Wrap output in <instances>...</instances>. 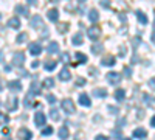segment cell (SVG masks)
<instances>
[{
	"mask_svg": "<svg viewBox=\"0 0 155 140\" xmlns=\"http://www.w3.org/2000/svg\"><path fill=\"white\" fill-rule=\"evenodd\" d=\"M93 95L98 97V98H106V97H107V89H104V87L95 89V90H93Z\"/></svg>",
	"mask_w": 155,
	"mask_h": 140,
	"instance_id": "ac0fdd59",
	"label": "cell"
},
{
	"mask_svg": "<svg viewBox=\"0 0 155 140\" xmlns=\"http://www.w3.org/2000/svg\"><path fill=\"white\" fill-rule=\"evenodd\" d=\"M115 98H116V101H123L126 98V92L123 90V89H118V90L115 92Z\"/></svg>",
	"mask_w": 155,
	"mask_h": 140,
	"instance_id": "d4e9b609",
	"label": "cell"
},
{
	"mask_svg": "<svg viewBox=\"0 0 155 140\" xmlns=\"http://www.w3.org/2000/svg\"><path fill=\"white\" fill-rule=\"evenodd\" d=\"M95 140H109V138H107L106 135H98V137H96Z\"/></svg>",
	"mask_w": 155,
	"mask_h": 140,
	"instance_id": "b9f144b4",
	"label": "cell"
},
{
	"mask_svg": "<svg viewBox=\"0 0 155 140\" xmlns=\"http://www.w3.org/2000/svg\"><path fill=\"white\" fill-rule=\"evenodd\" d=\"M107 81H109L110 84H120V81H121V73H118V72H109V73H107Z\"/></svg>",
	"mask_w": 155,
	"mask_h": 140,
	"instance_id": "277c9868",
	"label": "cell"
},
{
	"mask_svg": "<svg viewBox=\"0 0 155 140\" xmlns=\"http://www.w3.org/2000/svg\"><path fill=\"white\" fill-rule=\"evenodd\" d=\"M153 83H155V80L153 78H150V81H149V84H150V87L153 89Z\"/></svg>",
	"mask_w": 155,
	"mask_h": 140,
	"instance_id": "ee69618b",
	"label": "cell"
},
{
	"mask_svg": "<svg viewBox=\"0 0 155 140\" xmlns=\"http://www.w3.org/2000/svg\"><path fill=\"white\" fill-rule=\"evenodd\" d=\"M8 27H9V28H14V30H19V28H20V20H19L17 17H11V19L8 20Z\"/></svg>",
	"mask_w": 155,
	"mask_h": 140,
	"instance_id": "9a60e30c",
	"label": "cell"
},
{
	"mask_svg": "<svg viewBox=\"0 0 155 140\" xmlns=\"http://www.w3.org/2000/svg\"><path fill=\"white\" fill-rule=\"evenodd\" d=\"M34 123H36V126H44V125H45V115H44L42 112H36Z\"/></svg>",
	"mask_w": 155,
	"mask_h": 140,
	"instance_id": "30bf717a",
	"label": "cell"
},
{
	"mask_svg": "<svg viewBox=\"0 0 155 140\" xmlns=\"http://www.w3.org/2000/svg\"><path fill=\"white\" fill-rule=\"evenodd\" d=\"M27 39H28V34H27V33H20V34L17 36L16 42H17V44H23V42L27 41Z\"/></svg>",
	"mask_w": 155,
	"mask_h": 140,
	"instance_id": "83f0119b",
	"label": "cell"
},
{
	"mask_svg": "<svg viewBox=\"0 0 155 140\" xmlns=\"http://www.w3.org/2000/svg\"><path fill=\"white\" fill-rule=\"evenodd\" d=\"M17 137H19L20 140H31V138H33V134H31V131H30V129L22 128V129H19Z\"/></svg>",
	"mask_w": 155,
	"mask_h": 140,
	"instance_id": "5b68a950",
	"label": "cell"
},
{
	"mask_svg": "<svg viewBox=\"0 0 155 140\" xmlns=\"http://www.w3.org/2000/svg\"><path fill=\"white\" fill-rule=\"evenodd\" d=\"M0 106H2V103H0Z\"/></svg>",
	"mask_w": 155,
	"mask_h": 140,
	"instance_id": "816d5d0a",
	"label": "cell"
},
{
	"mask_svg": "<svg viewBox=\"0 0 155 140\" xmlns=\"http://www.w3.org/2000/svg\"><path fill=\"white\" fill-rule=\"evenodd\" d=\"M147 135V131L144 129V128H137L135 131H134V137L135 138H144Z\"/></svg>",
	"mask_w": 155,
	"mask_h": 140,
	"instance_id": "2e32d148",
	"label": "cell"
},
{
	"mask_svg": "<svg viewBox=\"0 0 155 140\" xmlns=\"http://www.w3.org/2000/svg\"><path fill=\"white\" fill-rule=\"evenodd\" d=\"M31 67H33V69H37V67H39V61H33V62H31Z\"/></svg>",
	"mask_w": 155,
	"mask_h": 140,
	"instance_id": "ab89813d",
	"label": "cell"
},
{
	"mask_svg": "<svg viewBox=\"0 0 155 140\" xmlns=\"http://www.w3.org/2000/svg\"><path fill=\"white\" fill-rule=\"evenodd\" d=\"M101 5H102V6H109V0H102Z\"/></svg>",
	"mask_w": 155,
	"mask_h": 140,
	"instance_id": "7bdbcfd3",
	"label": "cell"
},
{
	"mask_svg": "<svg viewBox=\"0 0 155 140\" xmlns=\"http://www.w3.org/2000/svg\"><path fill=\"white\" fill-rule=\"evenodd\" d=\"M87 36H88L92 41L99 39V36H101V28L96 27V25H93V27H90V28L87 30Z\"/></svg>",
	"mask_w": 155,
	"mask_h": 140,
	"instance_id": "7a4b0ae2",
	"label": "cell"
},
{
	"mask_svg": "<svg viewBox=\"0 0 155 140\" xmlns=\"http://www.w3.org/2000/svg\"><path fill=\"white\" fill-rule=\"evenodd\" d=\"M8 87H9V90L11 92H20L22 90V83L20 81H9L8 83Z\"/></svg>",
	"mask_w": 155,
	"mask_h": 140,
	"instance_id": "ba28073f",
	"label": "cell"
},
{
	"mask_svg": "<svg viewBox=\"0 0 155 140\" xmlns=\"http://www.w3.org/2000/svg\"><path fill=\"white\" fill-rule=\"evenodd\" d=\"M50 117H51V120L58 121V120H59V111H58V109H51V111H50Z\"/></svg>",
	"mask_w": 155,
	"mask_h": 140,
	"instance_id": "f1b7e54d",
	"label": "cell"
},
{
	"mask_svg": "<svg viewBox=\"0 0 155 140\" xmlns=\"http://www.w3.org/2000/svg\"><path fill=\"white\" fill-rule=\"evenodd\" d=\"M47 101H48L50 104H54V103H56V97H54V95H48V97H47Z\"/></svg>",
	"mask_w": 155,
	"mask_h": 140,
	"instance_id": "8d00e7d4",
	"label": "cell"
},
{
	"mask_svg": "<svg viewBox=\"0 0 155 140\" xmlns=\"http://www.w3.org/2000/svg\"><path fill=\"white\" fill-rule=\"evenodd\" d=\"M84 84H85V80H84V78H78V80H76V86H78V87H82Z\"/></svg>",
	"mask_w": 155,
	"mask_h": 140,
	"instance_id": "74e56055",
	"label": "cell"
},
{
	"mask_svg": "<svg viewBox=\"0 0 155 140\" xmlns=\"http://www.w3.org/2000/svg\"><path fill=\"white\" fill-rule=\"evenodd\" d=\"M30 53L34 55V56H39V55H41V53H42L41 44H39V42H31V44H30Z\"/></svg>",
	"mask_w": 155,
	"mask_h": 140,
	"instance_id": "8992f818",
	"label": "cell"
},
{
	"mask_svg": "<svg viewBox=\"0 0 155 140\" xmlns=\"http://www.w3.org/2000/svg\"><path fill=\"white\" fill-rule=\"evenodd\" d=\"M31 27L33 28H42V17L41 16H33L31 17Z\"/></svg>",
	"mask_w": 155,
	"mask_h": 140,
	"instance_id": "5bb4252c",
	"label": "cell"
},
{
	"mask_svg": "<svg viewBox=\"0 0 155 140\" xmlns=\"http://www.w3.org/2000/svg\"><path fill=\"white\" fill-rule=\"evenodd\" d=\"M88 19H90V22H98L99 20V12L96 9H90L88 11Z\"/></svg>",
	"mask_w": 155,
	"mask_h": 140,
	"instance_id": "ffe728a7",
	"label": "cell"
},
{
	"mask_svg": "<svg viewBox=\"0 0 155 140\" xmlns=\"http://www.w3.org/2000/svg\"><path fill=\"white\" fill-rule=\"evenodd\" d=\"M68 135H70L68 128H67V126H62V128L59 129V137H61L62 140H67V138H68Z\"/></svg>",
	"mask_w": 155,
	"mask_h": 140,
	"instance_id": "44dd1931",
	"label": "cell"
},
{
	"mask_svg": "<svg viewBox=\"0 0 155 140\" xmlns=\"http://www.w3.org/2000/svg\"><path fill=\"white\" fill-rule=\"evenodd\" d=\"M79 103H81L84 108H90V106H92V101H90V98H88L87 94H81V95H79Z\"/></svg>",
	"mask_w": 155,
	"mask_h": 140,
	"instance_id": "4fadbf2b",
	"label": "cell"
},
{
	"mask_svg": "<svg viewBox=\"0 0 155 140\" xmlns=\"http://www.w3.org/2000/svg\"><path fill=\"white\" fill-rule=\"evenodd\" d=\"M44 67H45L47 72L54 70V69H56V61H53V59H47V61H45V64H44Z\"/></svg>",
	"mask_w": 155,
	"mask_h": 140,
	"instance_id": "d6986e66",
	"label": "cell"
},
{
	"mask_svg": "<svg viewBox=\"0 0 155 140\" xmlns=\"http://www.w3.org/2000/svg\"><path fill=\"white\" fill-rule=\"evenodd\" d=\"M17 104H19L17 98H16V97H11V98H8V101H6V109H8V111H16V109H17Z\"/></svg>",
	"mask_w": 155,
	"mask_h": 140,
	"instance_id": "52a82bcc",
	"label": "cell"
},
{
	"mask_svg": "<svg viewBox=\"0 0 155 140\" xmlns=\"http://www.w3.org/2000/svg\"><path fill=\"white\" fill-rule=\"evenodd\" d=\"M124 72H126V76H127V78L132 75V70H130V67H124Z\"/></svg>",
	"mask_w": 155,
	"mask_h": 140,
	"instance_id": "f35d334b",
	"label": "cell"
},
{
	"mask_svg": "<svg viewBox=\"0 0 155 140\" xmlns=\"http://www.w3.org/2000/svg\"><path fill=\"white\" fill-rule=\"evenodd\" d=\"M44 87H47V89L54 87V80L53 78H45L44 80Z\"/></svg>",
	"mask_w": 155,
	"mask_h": 140,
	"instance_id": "4316f807",
	"label": "cell"
},
{
	"mask_svg": "<svg viewBox=\"0 0 155 140\" xmlns=\"http://www.w3.org/2000/svg\"><path fill=\"white\" fill-rule=\"evenodd\" d=\"M58 30H59L61 33H65V31L68 30V25H67V23H64V25H59V27H58Z\"/></svg>",
	"mask_w": 155,
	"mask_h": 140,
	"instance_id": "d590c367",
	"label": "cell"
},
{
	"mask_svg": "<svg viewBox=\"0 0 155 140\" xmlns=\"http://www.w3.org/2000/svg\"><path fill=\"white\" fill-rule=\"evenodd\" d=\"M25 64V55L22 52H17L12 55V66H16V67H22Z\"/></svg>",
	"mask_w": 155,
	"mask_h": 140,
	"instance_id": "3957f363",
	"label": "cell"
},
{
	"mask_svg": "<svg viewBox=\"0 0 155 140\" xmlns=\"http://www.w3.org/2000/svg\"><path fill=\"white\" fill-rule=\"evenodd\" d=\"M61 61L64 62V64H68V62H70V55L68 53H62L61 55Z\"/></svg>",
	"mask_w": 155,
	"mask_h": 140,
	"instance_id": "e575fe53",
	"label": "cell"
},
{
	"mask_svg": "<svg viewBox=\"0 0 155 140\" xmlns=\"http://www.w3.org/2000/svg\"><path fill=\"white\" fill-rule=\"evenodd\" d=\"M16 11L19 12V14L25 16V17H28V14H30V12H28V8L23 6V5H17V6H16Z\"/></svg>",
	"mask_w": 155,
	"mask_h": 140,
	"instance_id": "7402d4cb",
	"label": "cell"
},
{
	"mask_svg": "<svg viewBox=\"0 0 155 140\" xmlns=\"http://www.w3.org/2000/svg\"><path fill=\"white\" fill-rule=\"evenodd\" d=\"M2 90H3V86H2V84H0V92H2Z\"/></svg>",
	"mask_w": 155,
	"mask_h": 140,
	"instance_id": "7dc6e473",
	"label": "cell"
},
{
	"mask_svg": "<svg viewBox=\"0 0 155 140\" xmlns=\"http://www.w3.org/2000/svg\"><path fill=\"white\" fill-rule=\"evenodd\" d=\"M3 140H11V138H9V137H5V138H3Z\"/></svg>",
	"mask_w": 155,
	"mask_h": 140,
	"instance_id": "c3c4849f",
	"label": "cell"
},
{
	"mask_svg": "<svg viewBox=\"0 0 155 140\" xmlns=\"http://www.w3.org/2000/svg\"><path fill=\"white\" fill-rule=\"evenodd\" d=\"M28 3H31V5H36L37 2H36V0H28Z\"/></svg>",
	"mask_w": 155,
	"mask_h": 140,
	"instance_id": "f6af8a7d",
	"label": "cell"
},
{
	"mask_svg": "<svg viewBox=\"0 0 155 140\" xmlns=\"http://www.w3.org/2000/svg\"><path fill=\"white\" fill-rule=\"evenodd\" d=\"M47 17H48V20H51V22H56V20L59 19V11H58L56 8L50 9V11L47 12Z\"/></svg>",
	"mask_w": 155,
	"mask_h": 140,
	"instance_id": "8fae6325",
	"label": "cell"
},
{
	"mask_svg": "<svg viewBox=\"0 0 155 140\" xmlns=\"http://www.w3.org/2000/svg\"><path fill=\"white\" fill-rule=\"evenodd\" d=\"M47 52H48L50 55H56V53L59 52V44L54 42V41H53V42H50L48 47H47Z\"/></svg>",
	"mask_w": 155,
	"mask_h": 140,
	"instance_id": "7c38bea8",
	"label": "cell"
},
{
	"mask_svg": "<svg viewBox=\"0 0 155 140\" xmlns=\"http://www.w3.org/2000/svg\"><path fill=\"white\" fill-rule=\"evenodd\" d=\"M2 59H3V53H0V62H2Z\"/></svg>",
	"mask_w": 155,
	"mask_h": 140,
	"instance_id": "bcb514c9",
	"label": "cell"
},
{
	"mask_svg": "<svg viewBox=\"0 0 155 140\" xmlns=\"http://www.w3.org/2000/svg\"><path fill=\"white\" fill-rule=\"evenodd\" d=\"M144 103L146 104H150V108H153V97H149L147 94L144 95Z\"/></svg>",
	"mask_w": 155,
	"mask_h": 140,
	"instance_id": "836d02e7",
	"label": "cell"
},
{
	"mask_svg": "<svg viewBox=\"0 0 155 140\" xmlns=\"http://www.w3.org/2000/svg\"><path fill=\"white\" fill-rule=\"evenodd\" d=\"M76 58L79 59V62H82V64H84V62H87V56H85L84 53H81V52L76 53Z\"/></svg>",
	"mask_w": 155,
	"mask_h": 140,
	"instance_id": "d6a6232c",
	"label": "cell"
},
{
	"mask_svg": "<svg viewBox=\"0 0 155 140\" xmlns=\"http://www.w3.org/2000/svg\"><path fill=\"white\" fill-rule=\"evenodd\" d=\"M115 56H106L102 59V66H115Z\"/></svg>",
	"mask_w": 155,
	"mask_h": 140,
	"instance_id": "cb8c5ba5",
	"label": "cell"
},
{
	"mask_svg": "<svg viewBox=\"0 0 155 140\" xmlns=\"http://www.w3.org/2000/svg\"><path fill=\"white\" fill-rule=\"evenodd\" d=\"M135 14H137V19H138V22L141 25H146L147 23V16L144 14L143 11H135Z\"/></svg>",
	"mask_w": 155,
	"mask_h": 140,
	"instance_id": "e0dca14e",
	"label": "cell"
},
{
	"mask_svg": "<svg viewBox=\"0 0 155 140\" xmlns=\"http://www.w3.org/2000/svg\"><path fill=\"white\" fill-rule=\"evenodd\" d=\"M71 42H73V45H81L82 42H84V37H82V34H74L73 36V39H71Z\"/></svg>",
	"mask_w": 155,
	"mask_h": 140,
	"instance_id": "603a6c76",
	"label": "cell"
},
{
	"mask_svg": "<svg viewBox=\"0 0 155 140\" xmlns=\"http://www.w3.org/2000/svg\"><path fill=\"white\" fill-rule=\"evenodd\" d=\"M61 108H62V111H65L67 114H73L74 111H76V108H74V103L70 100V98H65V100H62L61 101Z\"/></svg>",
	"mask_w": 155,
	"mask_h": 140,
	"instance_id": "6da1fadb",
	"label": "cell"
},
{
	"mask_svg": "<svg viewBox=\"0 0 155 140\" xmlns=\"http://www.w3.org/2000/svg\"><path fill=\"white\" fill-rule=\"evenodd\" d=\"M92 52H93L95 55H99V53L102 52V45H99V44H95V45L92 47Z\"/></svg>",
	"mask_w": 155,
	"mask_h": 140,
	"instance_id": "4dcf8cb0",
	"label": "cell"
},
{
	"mask_svg": "<svg viewBox=\"0 0 155 140\" xmlns=\"http://www.w3.org/2000/svg\"><path fill=\"white\" fill-rule=\"evenodd\" d=\"M109 111H110L112 114H118V108H112V106H110V108H109Z\"/></svg>",
	"mask_w": 155,
	"mask_h": 140,
	"instance_id": "60d3db41",
	"label": "cell"
},
{
	"mask_svg": "<svg viewBox=\"0 0 155 140\" xmlns=\"http://www.w3.org/2000/svg\"><path fill=\"white\" fill-rule=\"evenodd\" d=\"M59 80H61V81H70V80H71L70 70H68V69H62V70L59 72Z\"/></svg>",
	"mask_w": 155,
	"mask_h": 140,
	"instance_id": "9c48e42d",
	"label": "cell"
},
{
	"mask_svg": "<svg viewBox=\"0 0 155 140\" xmlns=\"http://www.w3.org/2000/svg\"><path fill=\"white\" fill-rule=\"evenodd\" d=\"M79 2H84V0H79Z\"/></svg>",
	"mask_w": 155,
	"mask_h": 140,
	"instance_id": "f907efd6",
	"label": "cell"
},
{
	"mask_svg": "<svg viewBox=\"0 0 155 140\" xmlns=\"http://www.w3.org/2000/svg\"><path fill=\"white\" fill-rule=\"evenodd\" d=\"M30 94H33V95H39V94H41V87H39L37 83H33V84H31V90H30Z\"/></svg>",
	"mask_w": 155,
	"mask_h": 140,
	"instance_id": "484cf974",
	"label": "cell"
},
{
	"mask_svg": "<svg viewBox=\"0 0 155 140\" xmlns=\"http://www.w3.org/2000/svg\"><path fill=\"white\" fill-rule=\"evenodd\" d=\"M6 123H9V117H8V115H5V114H0V125L5 126Z\"/></svg>",
	"mask_w": 155,
	"mask_h": 140,
	"instance_id": "f546056e",
	"label": "cell"
},
{
	"mask_svg": "<svg viewBox=\"0 0 155 140\" xmlns=\"http://www.w3.org/2000/svg\"><path fill=\"white\" fill-rule=\"evenodd\" d=\"M121 140H130V138H121Z\"/></svg>",
	"mask_w": 155,
	"mask_h": 140,
	"instance_id": "681fc988",
	"label": "cell"
},
{
	"mask_svg": "<svg viewBox=\"0 0 155 140\" xmlns=\"http://www.w3.org/2000/svg\"><path fill=\"white\" fill-rule=\"evenodd\" d=\"M51 134H53V128H51V126H47V128L42 129V135L48 137V135H51Z\"/></svg>",
	"mask_w": 155,
	"mask_h": 140,
	"instance_id": "1f68e13d",
	"label": "cell"
}]
</instances>
